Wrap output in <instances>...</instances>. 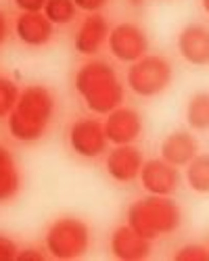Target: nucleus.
Segmentation results:
<instances>
[{
	"label": "nucleus",
	"mask_w": 209,
	"mask_h": 261,
	"mask_svg": "<svg viewBox=\"0 0 209 261\" xmlns=\"http://www.w3.org/2000/svg\"><path fill=\"white\" fill-rule=\"evenodd\" d=\"M180 222L182 211L178 203L161 194H149L144 199H138L128 209V226L149 241L176 232Z\"/></svg>",
	"instance_id": "7ed1b4c3"
},
{
	"label": "nucleus",
	"mask_w": 209,
	"mask_h": 261,
	"mask_svg": "<svg viewBox=\"0 0 209 261\" xmlns=\"http://www.w3.org/2000/svg\"><path fill=\"white\" fill-rule=\"evenodd\" d=\"M111 253L121 261H140L151 255V241L130 226H121L111 236Z\"/></svg>",
	"instance_id": "f8f14e48"
},
{
	"label": "nucleus",
	"mask_w": 209,
	"mask_h": 261,
	"mask_svg": "<svg viewBox=\"0 0 209 261\" xmlns=\"http://www.w3.org/2000/svg\"><path fill=\"white\" fill-rule=\"evenodd\" d=\"M172 65L159 55H149L132 63L128 71V84L134 94L151 98L161 94L172 82Z\"/></svg>",
	"instance_id": "39448f33"
},
{
	"label": "nucleus",
	"mask_w": 209,
	"mask_h": 261,
	"mask_svg": "<svg viewBox=\"0 0 209 261\" xmlns=\"http://www.w3.org/2000/svg\"><path fill=\"white\" fill-rule=\"evenodd\" d=\"M109 50L115 59L123 63H134L144 57L146 48H149V40L146 34L134 25V23H119L109 32Z\"/></svg>",
	"instance_id": "423d86ee"
},
{
	"label": "nucleus",
	"mask_w": 209,
	"mask_h": 261,
	"mask_svg": "<svg viewBox=\"0 0 209 261\" xmlns=\"http://www.w3.org/2000/svg\"><path fill=\"white\" fill-rule=\"evenodd\" d=\"M7 36H9V25H7V17H5V13H0V44L7 40Z\"/></svg>",
	"instance_id": "a878e982"
},
{
	"label": "nucleus",
	"mask_w": 209,
	"mask_h": 261,
	"mask_svg": "<svg viewBox=\"0 0 209 261\" xmlns=\"http://www.w3.org/2000/svg\"><path fill=\"white\" fill-rule=\"evenodd\" d=\"M90 232L77 217H61L46 232V249L55 259H77L88 251Z\"/></svg>",
	"instance_id": "20e7f679"
},
{
	"label": "nucleus",
	"mask_w": 209,
	"mask_h": 261,
	"mask_svg": "<svg viewBox=\"0 0 209 261\" xmlns=\"http://www.w3.org/2000/svg\"><path fill=\"white\" fill-rule=\"evenodd\" d=\"M109 38V23L102 15L94 13L82 21L80 30L75 32L73 46L80 55H96L100 46L104 44V40Z\"/></svg>",
	"instance_id": "ddd939ff"
},
{
	"label": "nucleus",
	"mask_w": 209,
	"mask_h": 261,
	"mask_svg": "<svg viewBox=\"0 0 209 261\" xmlns=\"http://www.w3.org/2000/svg\"><path fill=\"white\" fill-rule=\"evenodd\" d=\"M17 259V247L11 238L0 236V261H11Z\"/></svg>",
	"instance_id": "4be33fe9"
},
{
	"label": "nucleus",
	"mask_w": 209,
	"mask_h": 261,
	"mask_svg": "<svg viewBox=\"0 0 209 261\" xmlns=\"http://www.w3.org/2000/svg\"><path fill=\"white\" fill-rule=\"evenodd\" d=\"M138 178L149 194H161V197H170L176 192L180 184V173L176 165L167 163L165 159H151L142 163V169Z\"/></svg>",
	"instance_id": "6e6552de"
},
{
	"label": "nucleus",
	"mask_w": 209,
	"mask_h": 261,
	"mask_svg": "<svg viewBox=\"0 0 209 261\" xmlns=\"http://www.w3.org/2000/svg\"><path fill=\"white\" fill-rule=\"evenodd\" d=\"M195 155H197V140L193 134L184 132V129L170 134L161 142V159L176 167L188 165Z\"/></svg>",
	"instance_id": "2eb2a0df"
},
{
	"label": "nucleus",
	"mask_w": 209,
	"mask_h": 261,
	"mask_svg": "<svg viewBox=\"0 0 209 261\" xmlns=\"http://www.w3.org/2000/svg\"><path fill=\"white\" fill-rule=\"evenodd\" d=\"M75 7L82 9V11H88V13H96L100 11L104 5H107V0H73Z\"/></svg>",
	"instance_id": "b1692460"
},
{
	"label": "nucleus",
	"mask_w": 209,
	"mask_h": 261,
	"mask_svg": "<svg viewBox=\"0 0 209 261\" xmlns=\"http://www.w3.org/2000/svg\"><path fill=\"white\" fill-rule=\"evenodd\" d=\"M186 182L195 192H209V155H195L186 165Z\"/></svg>",
	"instance_id": "a211bd4d"
},
{
	"label": "nucleus",
	"mask_w": 209,
	"mask_h": 261,
	"mask_svg": "<svg viewBox=\"0 0 209 261\" xmlns=\"http://www.w3.org/2000/svg\"><path fill=\"white\" fill-rule=\"evenodd\" d=\"M178 50L191 65L197 67L209 65V28L201 23L186 25L178 36Z\"/></svg>",
	"instance_id": "9b49d317"
},
{
	"label": "nucleus",
	"mask_w": 209,
	"mask_h": 261,
	"mask_svg": "<svg viewBox=\"0 0 209 261\" xmlns=\"http://www.w3.org/2000/svg\"><path fill=\"white\" fill-rule=\"evenodd\" d=\"M17 98H19L17 84L7 77H0V117H5L13 111Z\"/></svg>",
	"instance_id": "aec40b11"
},
{
	"label": "nucleus",
	"mask_w": 209,
	"mask_h": 261,
	"mask_svg": "<svg viewBox=\"0 0 209 261\" xmlns=\"http://www.w3.org/2000/svg\"><path fill=\"white\" fill-rule=\"evenodd\" d=\"M176 261H209V251L201 245H186L176 255Z\"/></svg>",
	"instance_id": "412c9836"
},
{
	"label": "nucleus",
	"mask_w": 209,
	"mask_h": 261,
	"mask_svg": "<svg viewBox=\"0 0 209 261\" xmlns=\"http://www.w3.org/2000/svg\"><path fill=\"white\" fill-rule=\"evenodd\" d=\"M17 259H19V261H25V259L42 261V259H44V255H42L40 251H34V249H25V251H21V253H17Z\"/></svg>",
	"instance_id": "393cba45"
},
{
	"label": "nucleus",
	"mask_w": 209,
	"mask_h": 261,
	"mask_svg": "<svg viewBox=\"0 0 209 261\" xmlns=\"http://www.w3.org/2000/svg\"><path fill=\"white\" fill-rule=\"evenodd\" d=\"M15 32L19 40L28 46H44L53 38V23L42 13H23L15 21Z\"/></svg>",
	"instance_id": "4468645a"
},
{
	"label": "nucleus",
	"mask_w": 209,
	"mask_h": 261,
	"mask_svg": "<svg viewBox=\"0 0 209 261\" xmlns=\"http://www.w3.org/2000/svg\"><path fill=\"white\" fill-rule=\"evenodd\" d=\"M13 3L23 13H40V11H44L46 0H13Z\"/></svg>",
	"instance_id": "5701e85b"
},
{
	"label": "nucleus",
	"mask_w": 209,
	"mask_h": 261,
	"mask_svg": "<svg viewBox=\"0 0 209 261\" xmlns=\"http://www.w3.org/2000/svg\"><path fill=\"white\" fill-rule=\"evenodd\" d=\"M142 132V119L134 109L117 107L111 113H107L104 121V134L107 140L113 144H132Z\"/></svg>",
	"instance_id": "1a4fd4ad"
},
{
	"label": "nucleus",
	"mask_w": 209,
	"mask_h": 261,
	"mask_svg": "<svg viewBox=\"0 0 209 261\" xmlns=\"http://www.w3.org/2000/svg\"><path fill=\"white\" fill-rule=\"evenodd\" d=\"M69 142L71 148L84 159H96L107 148V134L104 125L96 119H80L69 129Z\"/></svg>",
	"instance_id": "0eeeda50"
},
{
	"label": "nucleus",
	"mask_w": 209,
	"mask_h": 261,
	"mask_svg": "<svg viewBox=\"0 0 209 261\" xmlns=\"http://www.w3.org/2000/svg\"><path fill=\"white\" fill-rule=\"evenodd\" d=\"M142 153L132 144H119L115 146L111 153L107 155V173L121 184H128L138 178V173L142 169Z\"/></svg>",
	"instance_id": "9d476101"
},
{
	"label": "nucleus",
	"mask_w": 209,
	"mask_h": 261,
	"mask_svg": "<svg viewBox=\"0 0 209 261\" xmlns=\"http://www.w3.org/2000/svg\"><path fill=\"white\" fill-rule=\"evenodd\" d=\"M75 3L73 0H46L44 5V15L53 25H65L75 17Z\"/></svg>",
	"instance_id": "6ab92c4d"
},
{
	"label": "nucleus",
	"mask_w": 209,
	"mask_h": 261,
	"mask_svg": "<svg viewBox=\"0 0 209 261\" xmlns=\"http://www.w3.org/2000/svg\"><path fill=\"white\" fill-rule=\"evenodd\" d=\"M75 90L94 113H111L123 102V88L115 69L104 61H88L75 73Z\"/></svg>",
	"instance_id": "f03ea898"
},
{
	"label": "nucleus",
	"mask_w": 209,
	"mask_h": 261,
	"mask_svg": "<svg viewBox=\"0 0 209 261\" xmlns=\"http://www.w3.org/2000/svg\"><path fill=\"white\" fill-rule=\"evenodd\" d=\"M19 186L21 176L15 165V159L5 146H0V203L13 199L19 192Z\"/></svg>",
	"instance_id": "dca6fc26"
},
{
	"label": "nucleus",
	"mask_w": 209,
	"mask_h": 261,
	"mask_svg": "<svg viewBox=\"0 0 209 261\" xmlns=\"http://www.w3.org/2000/svg\"><path fill=\"white\" fill-rule=\"evenodd\" d=\"M53 115L55 98L50 90L44 86H28L9 113V132L17 140L34 142L44 136Z\"/></svg>",
	"instance_id": "f257e3e1"
},
{
	"label": "nucleus",
	"mask_w": 209,
	"mask_h": 261,
	"mask_svg": "<svg viewBox=\"0 0 209 261\" xmlns=\"http://www.w3.org/2000/svg\"><path fill=\"white\" fill-rule=\"evenodd\" d=\"M203 9H205V13L209 15V0H203Z\"/></svg>",
	"instance_id": "bb28decb"
},
{
	"label": "nucleus",
	"mask_w": 209,
	"mask_h": 261,
	"mask_svg": "<svg viewBox=\"0 0 209 261\" xmlns=\"http://www.w3.org/2000/svg\"><path fill=\"white\" fill-rule=\"evenodd\" d=\"M186 123L193 129H209V92H197L186 105Z\"/></svg>",
	"instance_id": "f3484780"
}]
</instances>
